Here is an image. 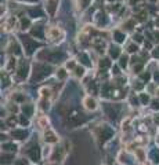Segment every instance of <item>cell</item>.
Instances as JSON below:
<instances>
[{
  "label": "cell",
  "mask_w": 159,
  "mask_h": 165,
  "mask_svg": "<svg viewBox=\"0 0 159 165\" xmlns=\"http://www.w3.org/2000/svg\"><path fill=\"white\" fill-rule=\"evenodd\" d=\"M126 61H127V58L126 56H123V58H122V62H120V65H122V66H126Z\"/></svg>",
  "instance_id": "cell-8"
},
{
  "label": "cell",
  "mask_w": 159,
  "mask_h": 165,
  "mask_svg": "<svg viewBox=\"0 0 159 165\" xmlns=\"http://www.w3.org/2000/svg\"><path fill=\"white\" fill-rule=\"evenodd\" d=\"M60 34L62 36L64 33H62L61 30H60L58 28H50V29L47 30V37H48L50 40H56V39H58V36H60Z\"/></svg>",
  "instance_id": "cell-2"
},
{
  "label": "cell",
  "mask_w": 159,
  "mask_h": 165,
  "mask_svg": "<svg viewBox=\"0 0 159 165\" xmlns=\"http://www.w3.org/2000/svg\"><path fill=\"white\" fill-rule=\"evenodd\" d=\"M26 164H28V161L26 160L24 161V158H19L18 161H15V165H26Z\"/></svg>",
  "instance_id": "cell-6"
},
{
  "label": "cell",
  "mask_w": 159,
  "mask_h": 165,
  "mask_svg": "<svg viewBox=\"0 0 159 165\" xmlns=\"http://www.w3.org/2000/svg\"><path fill=\"white\" fill-rule=\"evenodd\" d=\"M46 138H44V140L48 142V143H56L58 139H57V135L54 131H51L50 128H47V131H46V135H44Z\"/></svg>",
  "instance_id": "cell-3"
},
{
  "label": "cell",
  "mask_w": 159,
  "mask_h": 165,
  "mask_svg": "<svg viewBox=\"0 0 159 165\" xmlns=\"http://www.w3.org/2000/svg\"><path fill=\"white\" fill-rule=\"evenodd\" d=\"M156 95H158V98H159V89H158V91H156Z\"/></svg>",
  "instance_id": "cell-10"
},
{
  "label": "cell",
  "mask_w": 159,
  "mask_h": 165,
  "mask_svg": "<svg viewBox=\"0 0 159 165\" xmlns=\"http://www.w3.org/2000/svg\"><path fill=\"white\" fill-rule=\"evenodd\" d=\"M83 103H85V107H86L87 110H95L97 109V102H95L91 96H86L85 101H83Z\"/></svg>",
  "instance_id": "cell-1"
},
{
  "label": "cell",
  "mask_w": 159,
  "mask_h": 165,
  "mask_svg": "<svg viewBox=\"0 0 159 165\" xmlns=\"http://www.w3.org/2000/svg\"><path fill=\"white\" fill-rule=\"evenodd\" d=\"M54 165H56V164H54Z\"/></svg>",
  "instance_id": "cell-11"
},
{
  "label": "cell",
  "mask_w": 159,
  "mask_h": 165,
  "mask_svg": "<svg viewBox=\"0 0 159 165\" xmlns=\"http://www.w3.org/2000/svg\"><path fill=\"white\" fill-rule=\"evenodd\" d=\"M60 73H57V76H60V77H61V79H64V77H66V73H65V70H64V69H60Z\"/></svg>",
  "instance_id": "cell-7"
},
{
  "label": "cell",
  "mask_w": 159,
  "mask_h": 165,
  "mask_svg": "<svg viewBox=\"0 0 159 165\" xmlns=\"http://www.w3.org/2000/svg\"><path fill=\"white\" fill-rule=\"evenodd\" d=\"M47 123H48V120L46 117H42V118H40V121H39L40 127H43V128H46V127H47Z\"/></svg>",
  "instance_id": "cell-5"
},
{
  "label": "cell",
  "mask_w": 159,
  "mask_h": 165,
  "mask_svg": "<svg viewBox=\"0 0 159 165\" xmlns=\"http://www.w3.org/2000/svg\"><path fill=\"white\" fill-rule=\"evenodd\" d=\"M141 99H143V102H148V96H145V95H141Z\"/></svg>",
  "instance_id": "cell-9"
},
{
  "label": "cell",
  "mask_w": 159,
  "mask_h": 165,
  "mask_svg": "<svg viewBox=\"0 0 159 165\" xmlns=\"http://www.w3.org/2000/svg\"><path fill=\"white\" fill-rule=\"evenodd\" d=\"M136 156L140 158V161H144L145 160V151L143 149H137L136 150Z\"/></svg>",
  "instance_id": "cell-4"
}]
</instances>
